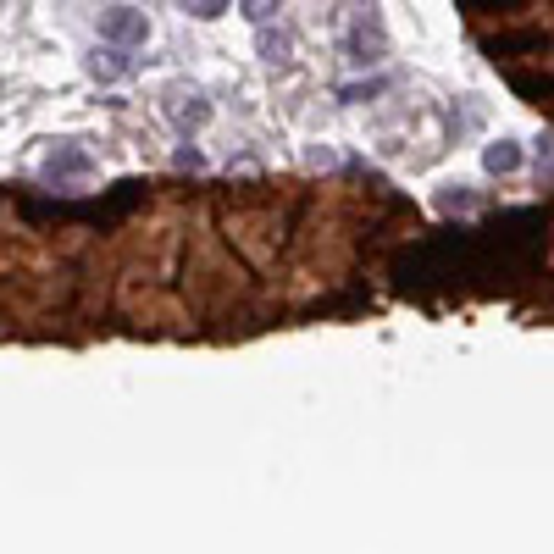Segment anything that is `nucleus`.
Segmentation results:
<instances>
[{"mask_svg":"<svg viewBox=\"0 0 554 554\" xmlns=\"http://www.w3.org/2000/svg\"><path fill=\"white\" fill-rule=\"evenodd\" d=\"M255 50H261L266 67H289V61H294V34H289V28L261 23V28H255Z\"/></svg>","mask_w":554,"mask_h":554,"instance_id":"nucleus-5","label":"nucleus"},{"mask_svg":"<svg viewBox=\"0 0 554 554\" xmlns=\"http://www.w3.org/2000/svg\"><path fill=\"white\" fill-rule=\"evenodd\" d=\"M239 12L250 17L255 28H261V23H272V17L283 12V0H239Z\"/></svg>","mask_w":554,"mask_h":554,"instance_id":"nucleus-9","label":"nucleus"},{"mask_svg":"<svg viewBox=\"0 0 554 554\" xmlns=\"http://www.w3.org/2000/svg\"><path fill=\"white\" fill-rule=\"evenodd\" d=\"M89 172H95V161L78 150V139H56V145L45 150V178L56 183V189H67V183H84Z\"/></svg>","mask_w":554,"mask_h":554,"instance_id":"nucleus-4","label":"nucleus"},{"mask_svg":"<svg viewBox=\"0 0 554 554\" xmlns=\"http://www.w3.org/2000/svg\"><path fill=\"white\" fill-rule=\"evenodd\" d=\"M161 106H167V117L178 122L183 133H194V128H205L211 122V100H205V89L200 84H167V95H161Z\"/></svg>","mask_w":554,"mask_h":554,"instance_id":"nucleus-2","label":"nucleus"},{"mask_svg":"<svg viewBox=\"0 0 554 554\" xmlns=\"http://www.w3.org/2000/svg\"><path fill=\"white\" fill-rule=\"evenodd\" d=\"M338 50L350 67H383L388 61V23L372 0H350L344 23H338Z\"/></svg>","mask_w":554,"mask_h":554,"instance_id":"nucleus-1","label":"nucleus"},{"mask_svg":"<svg viewBox=\"0 0 554 554\" xmlns=\"http://www.w3.org/2000/svg\"><path fill=\"white\" fill-rule=\"evenodd\" d=\"M189 17H200V23H211V17H222L228 12V0H178Z\"/></svg>","mask_w":554,"mask_h":554,"instance_id":"nucleus-10","label":"nucleus"},{"mask_svg":"<svg viewBox=\"0 0 554 554\" xmlns=\"http://www.w3.org/2000/svg\"><path fill=\"white\" fill-rule=\"evenodd\" d=\"M89 73H95V78H106V84H111V78H122V73H128V50H122V45H106V61H100V50H95V61H89Z\"/></svg>","mask_w":554,"mask_h":554,"instance_id":"nucleus-8","label":"nucleus"},{"mask_svg":"<svg viewBox=\"0 0 554 554\" xmlns=\"http://www.w3.org/2000/svg\"><path fill=\"white\" fill-rule=\"evenodd\" d=\"M0 6H6V0H0Z\"/></svg>","mask_w":554,"mask_h":554,"instance_id":"nucleus-12","label":"nucleus"},{"mask_svg":"<svg viewBox=\"0 0 554 554\" xmlns=\"http://www.w3.org/2000/svg\"><path fill=\"white\" fill-rule=\"evenodd\" d=\"M383 89H388V78H372V84H350V89H344V100H350V106H361L366 95H383Z\"/></svg>","mask_w":554,"mask_h":554,"instance_id":"nucleus-11","label":"nucleus"},{"mask_svg":"<svg viewBox=\"0 0 554 554\" xmlns=\"http://www.w3.org/2000/svg\"><path fill=\"white\" fill-rule=\"evenodd\" d=\"M521 145L516 139H488V145H482V167L494 172V178H510V172H521Z\"/></svg>","mask_w":554,"mask_h":554,"instance_id":"nucleus-6","label":"nucleus"},{"mask_svg":"<svg viewBox=\"0 0 554 554\" xmlns=\"http://www.w3.org/2000/svg\"><path fill=\"white\" fill-rule=\"evenodd\" d=\"M471 183H438V194H433V205H438V211H444V217H449V211H471V205H477V200H471Z\"/></svg>","mask_w":554,"mask_h":554,"instance_id":"nucleus-7","label":"nucleus"},{"mask_svg":"<svg viewBox=\"0 0 554 554\" xmlns=\"http://www.w3.org/2000/svg\"><path fill=\"white\" fill-rule=\"evenodd\" d=\"M100 39H106V45H122V50L145 45L150 17L139 12V6H106V12H100Z\"/></svg>","mask_w":554,"mask_h":554,"instance_id":"nucleus-3","label":"nucleus"}]
</instances>
